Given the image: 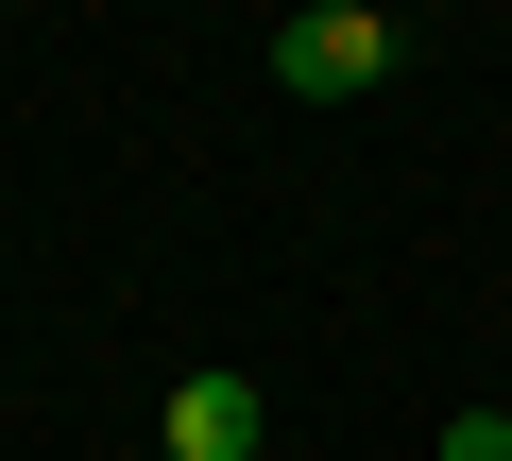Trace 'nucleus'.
I'll return each mask as SVG.
<instances>
[{"mask_svg": "<svg viewBox=\"0 0 512 461\" xmlns=\"http://www.w3.org/2000/svg\"><path fill=\"white\" fill-rule=\"evenodd\" d=\"M256 427H274L256 376H171V393H154V444H171V461H256Z\"/></svg>", "mask_w": 512, "mask_h": 461, "instance_id": "f03ea898", "label": "nucleus"}, {"mask_svg": "<svg viewBox=\"0 0 512 461\" xmlns=\"http://www.w3.org/2000/svg\"><path fill=\"white\" fill-rule=\"evenodd\" d=\"M410 69V35L376 18V0H291L274 18V86L291 103H359V86H393Z\"/></svg>", "mask_w": 512, "mask_h": 461, "instance_id": "f257e3e1", "label": "nucleus"}, {"mask_svg": "<svg viewBox=\"0 0 512 461\" xmlns=\"http://www.w3.org/2000/svg\"><path fill=\"white\" fill-rule=\"evenodd\" d=\"M444 461H512V410H461V427H444Z\"/></svg>", "mask_w": 512, "mask_h": 461, "instance_id": "7ed1b4c3", "label": "nucleus"}]
</instances>
